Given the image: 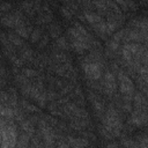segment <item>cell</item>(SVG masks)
Instances as JSON below:
<instances>
[{
	"mask_svg": "<svg viewBox=\"0 0 148 148\" xmlns=\"http://www.w3.org/2000/svg\"><path fill=\"white\" fill-rule=\"evenodd\" d=\"M101 119L102 125L111 134L112 138L120 135V133L124 130L123 117L120 116V111L114 106V104H109L106 106L105 112Z\"/></svg>",
	"mask_w": 148,
	"mask_h": 148,
	"instance_id": "1",
	"label": "cell"
},
{
	"mask_svg": "<svg viewBox=\"0 0 148 148\" xmlns=\"http://www.w3.org/2000/svg\"><path fill=\"white\" fill-rule=\"evenodd\" d=\"M101 84H102V92L105 94L108 97H113V95L117 94L118 90L117 79L116 75L109 68H106L105 72L103 73L101 79Z\"/></svg>",
	"mask_w": 148,
	"mask_h": 148,
	"instance_id": "2",
	"label": "cell"
},
{
	"mask_svg": "<svg viewBox=\"0 0 148 148\" xmlns=\"http://www.w3.org/2000/svg\"><path fill=\"white\" fill-rule=\"evenodd\" d=\"M117 77L119 81V91L123 96H133L135 91V86L132 79L125 73L124 69H119L117 73Z\"/></svg>",
	"mask_w": 148,
	"mask_h": 148,
	"instance_id": "3",
	"label": "cell"
},
{
	"mask_svg": "<svg viewBox=\"0 0 148 148\" xmlns=\"http://www.w3.org/2000/svg\"><path fill=\"white\" fill-rule=\"evenodd\" d=\"M81 67L84 72V75L88 80H94L98 81L102 79L103 75V67L97 64V62H91V61H81Z\"/></svg>",
	"mask_w": 148,
	"mask_h": 148,
	"instance_id": "4",
	"label": "cell"
},
{
	"mask_svg": "<svg viewBox=\"0 0 148 148\" xmlns=\"http://www.w3.org/2000/svg\"><path fill=\"white\" fill-rule=\"evenodd\" d=\"M128 124L134 125L136 127L146 126L147 124V111H140V110H133L131 111V118L128 120Z\"/></svg>",
	"mask_w": 148,
	"mask_h": 148,
	"instance_id": "5",
	"label": "cell"
},
{
	"mask_svg": "<svg viewBox=\"0 0 148 148\" xmlns=\"http://www.w3.org/2000/svg\"><path fill=\"white\" fill-rule=\"evenodd\" d=\"M132 102H133V110L147 111V98L139 90L138 91H134Z\"/></svg>",
	"mask_w": 148,
	"mask_h": 148,
	"instance_id": "6",
	"label": "cell"
},
{
	"mask_svg": "<svg viewBox=\"0 0 148 148\" xmlns=\"http://www.w3.org/2000/svg\"><path fill=\"white\" fill-rule=\"evenodd\" d=\"M67 143L71 146V148H87L89 146V140L87 138H75L73 135L65 136Z\"/></svg>",
	"mask_w": 148,
	"mask_h": 148,
	"instance_id": "7",
	"label": "cell"
},
{
	"mask_svg": "<svg viewBox=\"0 0 148 148\" xmlns=\"http://www.w3.org/2000/svg\"><path fill=\"white\" fill-rule=\"evenodd\" d=\"M18 57L25 62H31L35 58V53H34V50L31 47H29L28 45H23L21 49H18Z\"/></svg>",
	"mask_w": 148,
	"mask_h": 148,
	"instance_id": "8",
	"label": "cell"
},
{
	"mask_svg": "<svg viewBox=\"0 0 148 148\" xmlns=\"http://www.w3.org/2000/svg\"><path fill=\"white\" fill-rule=\"evenodd\" d=\"M32 30H34V28H32L31 23H27V24H23V25L15 28V34L18 35L22 39H28L30 34L32 32Z\"/></svg>",
	"mask_w": 148,
	"mask_h": 148,
	"instance_id": "9",
	"label": "cell"
},
{
	"mask_svg": "<svg viewBox=\"0 0 148 148\" xmlns=\"http://www.w3.org/2000/svg\"><path fill=\"white\" fill-rule=\"evenodd\" d=\"M82 15L84 17V21H87L91 25L95 24V23H97V22H101L103 20L101 15H98L96 12H92V10H83Z\"/></svg>",
	"mask_w": 148,
	"mask_h": 148,
	"instance_id": "10",
	"label": "cell"
},
{
	"mask_svg": "<svg viewBox=\"0 0 148 148\" xmlns=\"http://www.w3.org/2000/svg\"><path fill=\"white\" fill-rule=\"evenodd\" d=\"M20 127H21V131H23L25 134H28L30 138L34 136V134L36 133V130H35V125L28 119L25 118L24 120H22L20 123Z\"/></svg>",
	"mask_w": 148,
	"mask_h": 148,
	"instance_id": "11",
	"label": "cell"
},
{
	"mask_svg": "<svg viewBox=\"0 0 148 148\" xmlns=\"http://www.w3.org/2000/svg\"><path fill=\"white\" fill-rule=\"evenodd\" d=\"M0 23L6 28H15V18H14L13 13L9 12V13H6V14L1 15Z\"/></svg>",
	"mask_w": 148,
	"mask_h": 148,
	"instance_id": "12",
	"label": "cell"
},
{
	"mask_svg": "<svg viewBox=\"0 0 148 148\" xmlns=\"http://www.w3.org/2000/svg\"><path fill=\"white\" fill-rule=\"evenodd\" d=\"M30 136L28 134H25L23 131H21L20 133H17V142H16V147L17 148H29V142H30Z\"/></svg>",
	"mask_w": 148,
	"mask_h": 148,
	"instance_id": "13",
	"label": "cell"
},
{
	"mask_svg": "<svg viewBox=\"0 0 148 148\" xmlns=\"http://www.w3.org/2000/svg\"><path fill=\"white\" fill-rule=\"evenodd\" d=\"M61 32H62V29L60 27L59 23L57 22H51L49 24V36L52 37L53 39H57L61 36Z\"/></svg>",
	"mask_w": 148,
	"mask_h": 148,
	"instance_id": "14",
	"label": "cell"
},
{
	"mask_svg": "<svg viewBox=\"0 0 148 148\" xmlns=\"http://www.w3.org/2000/svg\"><path fill=\"white\" fill-rule=\"evenodd\" d=\"M7 37H8L9 42H10L14 46H16L17 49H21L23 45H25V44H24V40H23L18 35H16L15 31L13 32V31L8 30V31H7Z\"/></svg>",
	"mask_w": 148,
	"mask_h": 148,
	"instance_id": "15",
	"label": "cell"
},
{
	"mask_svg": "<svg viewBox=\"0 0 148 148\" xmlns=\"http://www.w3.org/2000/svg\"><path fill=\"white\" fill-rule=\"evenodd\" d=\"M98 36H101L102 38L106 39L105 35H106V25H105V21L102 20L101 22H97L95 24H92V28H91Z\"/></svg>",
	"mask_w": 148,
	"mask_h": 148,
	"instance_id": "16",
	"label": "cell"
},
{
	"mask_svg": "<svg viewBox=\"0 0 148 148\" xmlns=\"http://www.w3.org/2000/svg\"><path fill=\"white\" fill-rule=\"evenodd\" d=\"M53 46L56 49L60 50V51H64V52L69 50V43H68V40H67V38L65 36H60L59 38H57L54 44H53Z\"/></svg>",
	"mask_w": 148,
	"mask_h": 148,
	"instance_id": "17",
	"label": "cell"
},
{
	"mask_svg": "<svg viewBox=\"0 0 148 148\" xmlns=\"http://www.w3.org/2000/svg\"><path fill=\"white\" fill-rule=\"evenodd\" d=\"M0 117L5 119H14V110L10 106L0 104Z\"/></svg>",
	"mask_w": 148,
	"mask_h": 148,
	"instance_id": "18",
	"label": "cell"
},
{
	"mask_svg": "<svg viewBox=\"0 0 148 148\" xmlns=\"http://www.w3.org/2000/svg\"><path fill=\"white\" fill-rule=\"evenodd\" d=\"M43 36V29L42 28H35L32 30V32L30 34L29 36V39H30V43L32 44H37L39 42V39L42 38Z\"/></svg>",
	"mask_w": 148,
	"mask_h": 148,
	"instance_id": "19",
	"label": "cell"
},
{
	"mask_svg": "<svg viewBox=\"0 0 148 148\" xmlns=\"http://www.w3.org/2000/svg\"><path fill=\"white\" fill-rule=\"evenodd\" d=\"M73 27L83 36V37H86V38H88V39H92L94 37L90 35V32L86 29V27L83 25V24H81V23H79V22H74L73 23Z\"/></svg>",
	"mask_w": 148,
	"mask_h": 148,
	"instance_id": "20",
	"label": "cell"
},
{
	"mask_svg": "<svg viewBox=\"0 0 148 148\" xmlns=\"http://www.w3.org/2000/svg\"><path fill=\"white\" fill-rule=\"evenodd\" d=\"M21 74L22 75H24L27 79H34V77H36L37 75H38V72L36 71V69H34V68H23L22 69V72H21Z\"/></svg>",
	"mask_w": 148,
	"mask_h": 148,
	"instance_id": "21",
	"label": "cell"
},
{
	"mask_svg": "<svg viewBox=\"0 0 148 148\" xmlns=\"http://www.w3.org/2000/svg\"><path fill=\"white\" fill-rule=\"evenodd\" d=\"M49 42H50V36L49 35H43L42 36V38L39 39V42L37 43V50H43L47 44H49Z\"/></svg>",
	"mask_w": 148,
	"mask_h": 148,
	"instance_id": "22",
	"label": "cell"
},
{
	"mask_svg": "<svg viewBox=\"0 0 148 148\" xmlns=\"http://www.w3.org/2000/svg\"><path fill=\"white\" fill-rule=\"evenodd\" d=\"M20 90H21V94H22L24 97H29V95H30V90H31V82L20 86Z\"/></svg>",
	"mask_w": 148,
	"mask_h": 148,
	"instance_id": "23",
	"label": "cell"
},
{
	"mask_svg": "<svg viewBox=\"0 0 148 148\" xmlns=\"http://www.w3.org/2000/svg\"><path fill=\"white\" fill-rule=\"evenodd\" d=\"M60 12H61V14H62V16L66 18V20H72V17H73V13L69 10V8L67 7V6H61L60 7Z\"/></svg>",
	"mask_w": 148,
	"mask_h": 148,
	"instance_id": "24",
	"label": "cell"
},
{
	"mask_svg": "<svg viewBox=\"0 0 148 148\" xmlns=\"http://www.w3.org/2000/svg\"><path fill=\"white\" fill-rule=\"evenodd\" d=\"M58 99V92L56 90H47L46 89V101L47 102H54Z\"/></svg>",
	"mask_w": 148,
	"mask_h": 148,
	"instance_id": "25",
	"label": "cell"
},
{
	"mask_svg": "<svg viewBox=\"0 0 148 148\" xmlns=\"http://www.w3.org/2000/svg\"><path fill=\"white\" fill-rule=\"evenodd\" d=\"M98 131H99V134H101L103 138H105V139H108V140L112 139L111 134H110V133L104 128V126H103V125H98Z\"/></svg>",
	"mask_w": 148,
	"mask_h": 148,
	"instance_id": "26",
	"label": "cell"
},
{
	"mask_svg": "<svg viewBox=\"0 0 148 148\" xmlns=\"http://www.w3.org/2000/svg\"><path fill=\"white\" fill-rule=\"evenodd\" d=\"M13 7L12 3H5V2H1L0 3V14H6V13H9V9Z\"/></svg>",
	"mask_w": 148,
	"mask_h": 148,
	"instance_id": "27",
	"label": "cell"
},
{
	"mask_svg": "<svg viewBox=\"0 0 148 148\" xmlns=\"http://www.w3.org/2000/svg\"><path fill=\"white\" fill-rule=\"evenodd\" d=\"M8 99H9V94L8 92H6V91H0V104H7V102H8Z\"/></svg>",
	"mask_w": 148,
	"mask_h": 148,
	"instance_id": "28",
	"label": "cell"
},
{
	"mask_svg": "<svg viewBox=\"0 0 148 148\" xmlns=\"http://www.w3.org/2000/svg\"><path fill=\"white\" fill-rule=\"evenodd\" d=\"M0 77H3L7 80V72H6V68L3 66V64H0Z\"/></svg>",
	"mask_w": 148,
	"mask_h": 148,
	"instance_id": "29",
	"label": "cell"
},
{
	"mask_svg": "<svg viewBox=\"0 0 148 148\" xmlns=\"http://www.w3.org/2000/svg\"><path fill=\"white\" fill-rule=\"evenodd\" d=\"M105 148H118V143H116V142H111V143H108Z\"/></svg>",
	"mask_w": 148,
	"mask_h": 148,
	"instance_id": "30",
	"label": "cell"
},
{
	"mask_svg": "<svg viewBox=\"0 0 148 148\" xmlns=\"http://www.w3.org/2000/svg\"><path fill=\"white\" fill-rule=\"evenodd\" d=\"M6 82H7V80H6V79H3V77H0V88L5 87V86H6Z\"/></svg>",
	"mask_w": 148,
	"mask_h": 148,
	"instance_id": "31",
	"label": "cell"
},
{
	"mask_svg": "<svg viewBox=\"0 0 148 148\" xmlns=\"http://www.w3.org/2000/svg\"><path fill=\"white\" fill-rule=\"evenodd\" d=\"M15 148H17V147H15Z\"/></svg>",
	"mask_w": 148,
	"mask_h": 148,
	"instance_id": "32",
	"label": "cell"
}]
</instances>
